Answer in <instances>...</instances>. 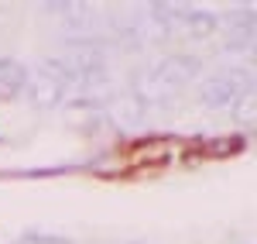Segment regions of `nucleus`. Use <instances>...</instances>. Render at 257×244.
<instances>
[{"label": "nucleus", "mask_w": 257, "mask_h": 244, "mask_svg": "<svg viewBox=\"0 0 257 244\" xmlns=\"http://www.w3.org/2000/svg\"><path fill=\"white\" fill-rule=\"evenodd\" d=\"M199 59L192 55H168V59H161L155 69H151V76L144 79V93H151V97H165V93H175L182 86H189V83L199 76Z\"/></svg>", "instance_id": "nucleus-1"}, {"label": "nucleus", "mask_w": 257, "mask_h": 244, "mask_svg": "<svg viewBox=\"0 0 257 244\" xmlns=\"http://www.w3.org/2000/svg\"><path fill=\"white\" fill-rule=\"evenodd\" d=\"M62 69L69 72L72 83L93 86V83H103L106 76V55H103L99 41H72L69 55L62 59Z\"/></svg>", "instance_id": "nucleus-2"}, {"label": "nucleus", "mask_w": 257, "mask_h": 244, "mask_svg": "<svg viewBox=\"0 0 257 244\" xmlns=\"http://www.w3.org/2000/svg\"><path fill=\"white\" fill-rule=\"evenodd\" d=\"M31 83V93H35V103H41V107H55V103L65 100V93H69V86H72V79H69V72L62 69L59 59H45L38 65V76Z\"/></svg>", "instance_id": "nucleus-3"}, {"label": "nucleus", "mask_w": 257, "mask_h": 244, "mask_svg": "<svg viewBox=\"0 0 257 244\" xmlns=\"http://www.w3.org/2000/svg\"><path fill=\"white\" fill-rule=\"evenodd\" d=\"M240 72H223V76H209V79L202 83V90H199V97L206 107H213V110H223V107H230V103H237L240 97Z\"/></svg>", "instance_id": "nucleus-4"}, {"label": "nucleus", "mask_w": 257, "mask_h": 244, "mask_svg": "<svg viewBox=\"0 0 257 244\" xmlns=\"http://www.w3.org/2000/svg\"><path fill=\"white\" fill-rule=\"evenodd\" d=\"M28 86V69L14 59H0V100H14Z\"/></svg>", "instance_id": "nucleus-5"}, {"label": "nucleus", "mask_w": 257, "mask_h": 244, "mask_svg": "<svg viewBox=\"0 0 257 244\" xmlns=\"http://www.w3.org/2000/svg\"><path fill=\"white\" fill-rule=\"evenodd\" d=\"M110 114H113V121L120 127H141L144 124V100L141 97H120L110 107Z\"/></svg>", "instance_id": "nucleus-6"}, {"label": "nucleus", "mask_w": 257, "mask_h": 244, "mask_svg": "<svg viewBox=\"0 0 257 244\" xmlns=\"http://www.w3.org/2000/svg\"><path fill=\"white\" fill-rule=\"evenodd\" d=\"M189 35H209L213 28H216V18H209V14H199V11H189L185 7V14H182V21H178Z\"/></svg>", "instance_id": "nucleus-7"}, {"label": "nucleus", "mask_w": 257, "mask_h": 244, "mask_svg": "<svg viewBox=\"0 0 257 244\" xmlns=\"http://www.w3.org/2000/svg\"><path fill=\"white\" fill-rule=\"evenodd\" d=\"M18 244H69V241H59V237H24Z\"/></svg>", "instance_id": "nucleus-8"}]
</instances>
